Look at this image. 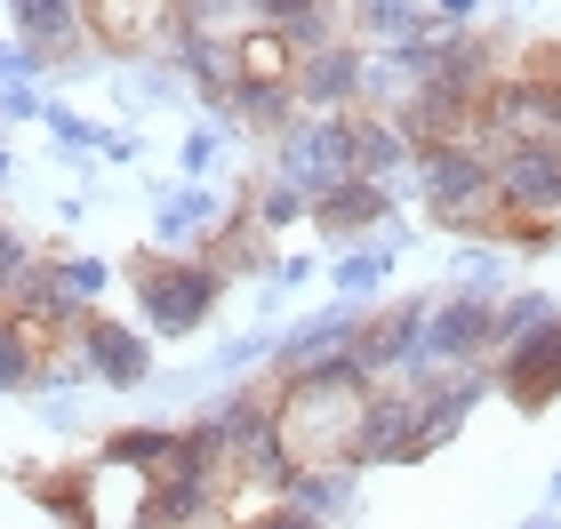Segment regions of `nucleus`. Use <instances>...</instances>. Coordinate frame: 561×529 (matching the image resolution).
<instances>
[{
  "label": "nucleus",
  "mask_w": 561,
  "mask_h": 529,
  "mask_svg": "<svg viewBox=\"0 0 561 529\" xmlns=\"http://www.w3.org/2000/svg\"><path fill=\"white\" fill-rule=\"evenodd\" d=\"M369 89V48L362 41H329V48H305L297 57V105L305 113H337V105H362Z\"/></svg>",
  "instance_id": "9"
},
{
  "label": "nucleus",
  "mask_w": 561,
  "mask_h": 529,
  "mask_svg": "<svg viewBox=\"0 0 561 529\" xmlns=\"http://www.w3.org/2000/svg\"><path fill=\"white\" fill-rule=\"evenodd\" d=\"M353 337H362V313H353V297L329 321H313V330H289L273 345V377H289V369H305V361H321V353H345Z\"/></svg>",
  "instance_id": "16"
},
{
  "label": "nucleus",
  "mask_w": 561,
  "mask_h": 529,
  "mask_svg": "<svg viewBox=\"0 0 561 529\" xmlns=\"http://www.w3.org/2000/svg\"><path fill=\"white\" fill-rule=\"evenodd\" d=\"M345 24L353 41H401V33H425L433 9L425 0H345Z\"/></svg>",
  "instance_id": "18"
},
{
  "label": "nucleus",
  "mask_w": 561,
  "mask_h": 529,
  "mask_svg": "<svg viewBox=\"0 0 561 529\" xmlns=\"http://www.w3.org/2000/svg\"><path fill=\"white\" fill-rule=\"evenodd\" d=\"M497 200L514 217H561V145L522 137L497 153Z\"/></svg>",
  "instance_id": "8"
},
{
  "label": "nucleus",
  "mask_w": 561,
  "mask_h": 529,
  "mask_svg": "<svg viewBox=\"0 0 561 529\" xmlns=\"http://www.w3.org/2000/svg\"><path fill=\"white\" fill-rule=\"evenodd\" d=\"M490 369H497V393L514 401V410H553V401H561V321H546V330H529L514 345H497Z\"/></svg>",
  "instance_id": "7"
},
{
  "label": "nucleus",
  "mask_w": 561,
  "mask_h": 529,
  "mask_svg": "<svg viewBox=\"0 0 561 529\" xmlns=\"http://www.w3.org/2000/svg\"><path fill=\"white\" fill-rule=\"evenodd\" d=\"M386 273H393V249H353V257H337L329 281H337V297H369Z\"/></svg>",
  "instance_id": "21"
},
{
  "label": "nucleus",
  "mask_w": 561,
  "mask_h": 529,
  "mask_svg": "<svg viewBox=\"0 0 561 529\" xmlns=\"http://www.w3.org/2000/svg\"><path fill=\"white\" fill-rule=\"evenodd\" d=\"M522 9H538V0H522Z\"/></svg>",
  "instance_id": "33"
},
{
  "label": "nucleus",
  "mask_w": 561,
  "mask_h": 529,
  "mask_svg": "<svg viewBox=\"0 0 561 529\" xmlns=\"http://www.w3.org/2000/svg\"><path fill=\"white\" fill-rule=\"evenodd\" d=\"M433 9V24H442V33H457V24H481V9H490V0H425Z\"/></svg>",
  "instance_id": "30"
},
{
  "label": "nucleus",
  "mask_w": 561,
  "mask_h": 529,
  "mask_svg": "<svg viewBox=\"0 0 561 529\" xmlns=\"http://www.w3.org/2000/svg\"><path fill=\"white\" fill-rule=\"evenodd\" d=\"M217 217H225L217 185H185V193H176L161 217H152V241H161V249H185V241L201 233V225H217Z\"/></svg>",
  "instance_id": "19"
},
{
  "label": "nucleus",
  "mask_w": 561,
  "mask_h": 529,
  "mask_svg": "<svg viewBox=\"0 0 561 529\" xmlns=\"http://www.w3.org/2000/svg\"><path fill=\"white\" fill-rule=\"evenodd\" d=\"M129 289H137L152 337H193L201 321L217 313L225 273L209 257H185V249H137L129 257Z\"/></svg>",
  "instance_id": "1"
},
{
  "label": "nucleus",
  "mask_w": 561,
  "mask_h": 529,
  "mask_svg": "<svg viewBox=\"0 0 561 529\" xmlns=\"http://www.w3.org/2000/svg\"><path fill=\"white\" fill-rule=\"evenodd\" d=\"M241 209L249 217H257V233H280V225H305V217H313V193H305V185H289V176H257V185H241Z\"/></svg>",
  "instance_id": "17"
},
{
  "label": "nucleus",
  "mask_w": 561,
  "mask_h": 529,
  "mask_svg": "<svg viewBox=\"0 0 561 529\" xmlns=\"http://www.w3.org/2000/svg\"><path fill=\"white\" fill-rule=\"evenodd\" d=\"M273 176H289L305 193H329L345 176H362V105L297 113L289 129H273Z\"/></svg>",
  "instance_id": "3"
},
{
  "label": "nucleus",
  "mask_w": 561,
  "mask_h": 529,
  "mask_svg": "<svg viewBox=\"0 0 561 529\" xmlns=\"http://www.w3.org/2000/svg\"><path fill=\"white\" fill-rule=\"evenodd\" d=\"M161 96H176L169 65H129V72H121V105H161Z\"/></svg>",
  "instance_id": "25"
},
{
  "label": "nucleus",
  "mask_w": 561,
  "mask_h": 529,
  "mask_svg": "<svg viewBox=\"0 0 561 529\" xmlns=\"http://www.w3.org/2000/svg\"><path fill=\"white\" fill-rule=\"evenodd\" d=\"M425 306H433V297H410V306H386V313H362V337H353V353H362L369 377H393V369L417 353Z\"/></svg>",
  "instance_id": "13"
},
{
  "label": "nucleus",
  "mask_w": 561,
  "mask_h": 529,
  "mask_svg": "<svg viewBox=\"0 0 561 529\" xmlns=\"http://www.w3.org/2000/svg\"><path fill=\"white\" fill-rule=\"evenodd\" d=\"M393 217V193L377 185V176H345V185H329V193H313V233L321 241H353V233H369V225H386Z\"/></svg>",
  "instance_id": "12"
},
{
  "label": "nucleus",
  "mask_w": 561,
  "mask_h": 529,
  "mask_svg": "<svg viewBox=\"0 0 561 529\" xmlns=\"http://www.w3.org/2000/svg\"><path fill=\"white\" fill-rule=\"evenodd\" d=\"M546 321H561V306L546 289H514V297H497V345H514L529 330H546Z\"/></svg>",
  "instance_id": "20"
},
{
  "label": "nucleus",
  "mask_w": 561,
  "mask_h": 529,
  "mask_svg": "<svg viewBox=\"0 0 561 529\" xmlns=\"http://www.w3.org/2000/svg\"><path fill=\"white\" fill-rule=\"evenodd\" d=\"M48 105H41V96H33V81H9V89H0V120H41Z\"/></svg>",
  "instance_id": "29"
},
{
  "label": "nucleus",
  "mask_w": 561,
  "mask_h": 529,
  "mask_svg": "<svg viewBox=\"0 0 561 529\" xmlns=\"http://www.w3.org/2000/svg\"><path fill=\"white\" fill-rule=\"evenodd\" d=\"M0 185H9V145H0Z\"/></svg>",
  "instance_id": "32"
},
{
  "label": "nucleus",
  "mask_w": 561,
  "mask_h": 529,
  "mask_svg": "<svg viewBox=\"0 0 561 529\" xmlns=\"http://www.w3.org/2000/svg\"><path fill=\"white\" fill-rule=\"evenodd\" d=\"M57 273H65V289L81 297V306H96L105 281H113V265H105V257H81V249H57Z\"/></svg>",
  "instance_id": "23"
},
{
  "label": "nucleus",
  "mask_w": 561,
  "mask_h": 529,
  "mask_svg": "<svg viewBox=\"0 0 561 529\" xmlns=\"http://www.w3.org/2000/svg\"><path fill=\"white\" fill-rule=\"evenodd\" d=\"M16 41H33L48 65H81L89 57V0H9Z\"/></svg>",
  "instance_id": "10"
},
{
  "label": "nucleus",
  "mask_w": 561,
  "mask_h": 529,
  "mask_svg": "<svg viewBox=\"0 0 561 529\" xmlns=\"http://www.w3.org/2000/svg\"><path fill=\"white\" fill-rule=\"evenodd\" d=\"M33 265V249H24L16 225H0V306H9V289H16V273Z\"/></svg>",
  "instance_id": "27"
},
{
  "label": "nucleus",
  "mask_w": 561,
  "mask_h": 529,
  "mask_svg": "<svg viewBox=\"0 0 561 529\" xmlns=\"http://www.w3.org/2000/svg\"><path fill=\"white\" fill-rule=\"evenodd\" d=\"M425 217L442 225V233H481L490 241V225H497V161L481 153L473 137H449V145H425Z\"/></svg>",
  "instance_id": "2"
},
{
  "label": "nucleus",
  "mask_w": 561,
  "mask_h": 529,
  "mask_svg": "<svg viewBox=\"0 0 561 529\" xmlns=\"http://www.w3.org/2000/svg\"><path fill=\"white\" fill-rule=\"evenodd\" d=\"M41 65H48V57H41L33 41H0V81H33Z\"/></svg>",
  "instance_id": "28"
},
{
  "label": "nucleus",
  "mask_w": 561,
  "mask_h": 529,
  "mask_svg": "<svg viewBox=\"0 0 561 529\" xmlns=\"http://www.w3.org/2000/svg\"><path fill=\"white\" fill-rule=\"evenodd\" d=\"M169 441H176V434H161V425H121V434L105 441V458H129V465L152 473V465L169 458Z\"/></svg>",
  "instance_id": "22"
},
{
  "label": "nucleus",
  "mask_w": 561,
  "mask_h": 529,
  "mask_svg": "<svg viewBox=\"0 0 561 529\" xmlns=\"http://www.w3.org/2000/svg\"><path fill=\"white\" fill-rule=\"evenodd\" d=\"M217 169V129H193L185 137V176H209Z\"/></svg>",
  "instance_id": "31"
},
{
  "label": "nucleus",
  "mask_w": 561,
  "mask_h": 529,
  "mask_svg": "<svg viewBox=\"0 0 561 529\" xmlns=\"http://www.w3.org/2000/svg\"><path fill=\"white\" fill-rule=\"evenodd\" d=\"M185 0H89V41L105 57H169Z\"/></svg>",
  "instance_id": "4"
},
{
  "label": "nucleus",
  "mask_w": 561,
  "mask_h": 529,
  "mask_svg": "<svg viewBox=\"0 0 561 529\" xmlns=\"http://www.w3.org/2000/svg\"><path fill=\"white\" fill-rule=\"evenodd\" d=\"M41 386H48V337L0 306V393H41Z\"/></svg>",
  "instance_id": "15"
},
{
  "label": "nucleus",
  "mask_w": 561,
  "mask_h": 529,
  "mask_svg": "<svg viewBox=\"0 0 561 529\" xmlns=\"http://www.w3.org/2000/svg\"><path fill=\"white\" fill-rule=\"evenodd\" d=\"M9 313H24V321H33V330H41L48 345H57V337H72V330H81V313H89V306L65 289L57 257H41V249H33V265H24V273H16V289H9Z\"/></svg>",
  "instance_id": "11"
},
{
  "label": "nucleus",
  "mask_w": 561,
  "mask_h": 529,
  "mask_svg": "<svg viewBox=\"0 0 561 529\" xmlns=\"http://www.w3.org/2000/svg\"><path fill=\"white\" fill-rule=\"evenodd\" d=\"M362 514V458H313L289 473L273 529H305V521H353Z\"/></svg>",
  "instance_id": "5"
},
{
  "label": "nucleus",
  "mask_w": 561,
  "mask_h": 529,
  "mask_svg": "<svg viewBox=\"0 0 561 529\" xmlns=\"http://www.w3.org/2000/svg\"><path fill=\"white\" fill-rule=\"evenodd\" d=\"M233 48H241V89H297V48H289L280 24L249 16L233 33Z\"/></svg>",
  "instance_id": "14"
},
{
  "label": "nucleus",
  "mask_w": 561,
  "mask_h": 529,
  "mask_svg": "<svg viewBox=\"0 0 561 529\" xmlns=\"http://www.w3.org/2000/svg\"><path fill=\"white\" fill-rule=\"evenodd\" d=\"M41 120L57 129V145H65V153H105V129H96V120H81L72 105H48Z\"/></svg>",
  "instance_id": "24"
},
{
  "label": "nucleus",
  "mask_w": 561,
  "mask_h": 529,
  "mask_svg": "<svg viewBox=\"0 0 561 529\" xmlns=\"http://www.w3.org/2000/svg\"><path fill=\"white\" fill-rule=\"evenodd\" d=\"M72 353H81V369L96 377V386H113V393H129L152 377V337L129 330V321H113V313H81V330H72Z\"/></svg>",
  "instance_id": "6"
},
{
  "label": "nucleus",
  "mask_w": 561,
  "mask_h": 529,
  "mask_svg": "<svg viewBox=\"0 0 561 529\" xmlns=\"http://www.w3.org/2000/svg\"><path fill=\"white\" fill-rule=\"evenodd\" d=\"M457 289L497 297V249H466V257H457Z\"/></svg>",
  "instance_id": "26"
}]
</instances>
